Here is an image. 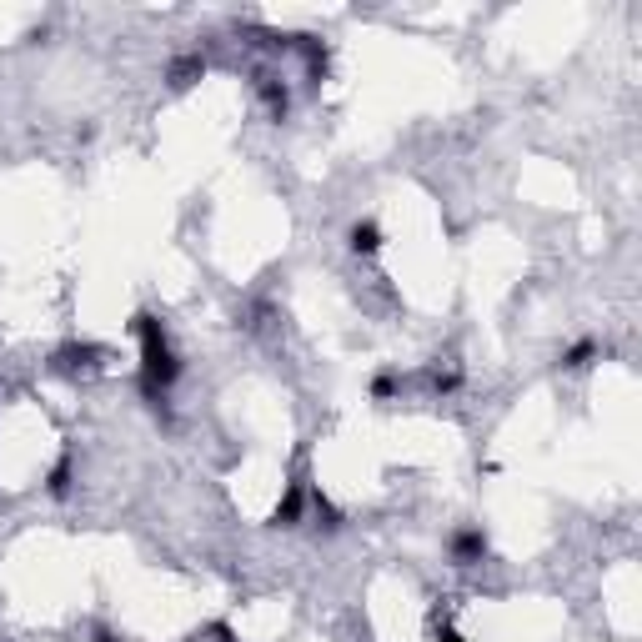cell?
I'll return each instance as SVG.
<instances>
[{"label":"cell","mask_w":642,"mask_h":642,"mask_svg":"<svg viewBox=\"0 0 642 642\" xmlns=\"http://www.w3.org/2000/svg\"><path fill=\"white\" fill-rule=\"evenodd\" d=\"M101 357H106V352H101L96 342H71V347H61V352H56V367H61L66 377H76V372H96V367H101Z\"/></svg>","instance_id":"cell-2"},{"label":"cell","mask_w":642,"mask_h":642,"mask_svg":"<svg viewBox=\"0 0 642 642\" xmlns=\"http://www.w3.org/2000/svg\"><path fill=\"white\" fill-rule=\"evenodd\" d=\"M437 642H467V637H462L457 627H437Z\"/></svg>","instance_id":"cell-12"},{"label":"cell","mask_w":642,"mask_h":642,"mask_svg":"<svg viewBox=\"0 0 642 642\" xmlns=\"http://www.w3.org/2000/svg\"><path fill=\"white\" fill-rule=\"evenodd\" d=\"M211 632H216V642H241V637H236V632H231V622H216V627H211Z\"/></svg>","instance_id":"cell-11"},{"label":"cell","mask_w":642,"mask_h":642,"mask_svg":"<svg viewBox=\"0 0 642 642\" xmlns=\"http://www.w3.org/2000/svg\"><path fill=\"white\" fill-rule=\"evenodd\" d=\"M347 241H352V251H357V256H377V251H382V231H377V221H357Z\"/></svg>","instance_id":"cell-6"},{"label":"cell","mask_w":642,"mask_h":642,"mask_svg":"<svg viewBox=\"0 0 642 642\" xmlns=\"http://www.w3.org/2000/svg\"><path fill=\"white\" fill-rule=\"evenodd\" d=\"M201 76H206V61H201V56H176V61H171V71H166L171 91H191Z\"/></svg>","instance_id":"cell-3"},{"label":"cell","mask_w":642,"mask_h":642,"mask_svg":"<svg viewBox=\"0 0 642 642\" xmlns=\"http://www.w3.org/2000/svg\"><path fill=\"white\" fill-rule=\"evenodd\" d=\"M301 502H306V492H301V482H291V487L281 492L276 512H271V527H296V517H301Z\"/></svg>","instance_id":"cell-4"},{"label":"cell","mask_w":642,"mask_h":642,"mask_svg":"<svg viewBox=\"0 0 642 642\" xmlns=\"http://www.w3.org/2000/svg\"><path fill=\"white\" fill-rule=\"evenodd\" d=\"M452 557H457V562H482V557H487V532H477V527L457 532V537H452Z\"/></svg>","instance_id":"cell-5"},{"label":"cell","mask_w":642,"mask_h":642,"mask_svg":"<svg viewBox=\"0 0 642 642\" xmlns=\"http://www.w3.org/2000/svg\"><path fill=\"white\" fill-rule=\"evenodd\" d=\"M66 492H71V457H61L51 467V497H66Z\"/></svg>","instance_id":"cell-8"},{"label":"cell","mask_w":642,"mask_h":642,"mask_svg":"<svg viewBox=\"0 0 642 642\" xmlns=\"http://www.w3.org/2000/svg\"><path fill=\"white\" fill-rule=\"evenodd\" d=\"M372 397H377V402L397 397V372H377V377H372Z\"/></svg>","instance_id":"cell-10"},{"label":"cell","mask_w":642,"mask_h":642,"mask_svg":"<svg viewBox=\"0 0 642 642\" xmlns=\"http://www.w3.org/2000/svg\"><path fill=\"white\" fill-rule=\"evenodd\" d=\"M592 357H597V347H592V342H577V347L562 352V367H567V372H582V367H592Z\"/></svg>","instance_id":"cell-7"},{"label":"cell","mask_w":642,"mask_h":642,"mask_svg":"<svg viewBox=\"0 0 642 642\" xmlns=\"http://www.w3.org/2000/svg\"><path fill=\"white\" fill-rule=\"evenodd\" d=\"M96 642H116V637H111V632H101V637H96Z\"/></svg>","instance_id":"cell-13"},{"label":"cell","mask_w":642,"mask_h":642,"mask_svg":"<svg viewBox=\"0 0 642 642\" xmlns=\"http://www.w3.org/2000/svg\"><path fill=\"white\" fill-rule=\"evenodd\" d=\"M136 337H141V392L156 402L176 377H181V362H176V352H171V342H166V332H161V321L151 316V311H136Z\"/></svg>","instance_id":"cell-1"},{"label":"cell","mask_w":642,"mask_h":642,"mask_svg":"<svg viewBox=\"0 0 642 642\" xmlns=\"http://www.w3.org/2000/svg\"><path fill=\"white\" fill-rule=\"evenodd\" d=\"M261 96H266V106H271L276 116H286V86H276V81H261Z\"/></svg>","instance_id":"cell-9"}]
</instances>
